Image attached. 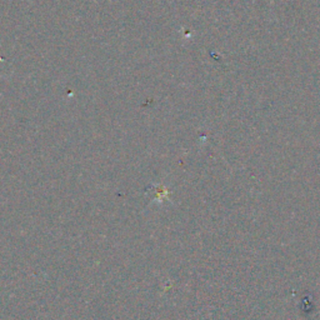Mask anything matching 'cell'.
Returning <instances> with one entry per match:
<instances>
[{
  "label": "cell",
  "instance_id": "1",
  "mask_svg": "<svg viewBox=\"0 0 320 320\" xmlns=\"http://www.w3.org/2000/svg\"><path fill=\"white\" fill-rule=\"evenodd\" d=\"M168 199H169V190H168L164 185H160L156 188L154 201H155V203H163V201Z\"/></svg>",
  "mask_w": 320,
  "mask_h": 320
}]
</instances>
